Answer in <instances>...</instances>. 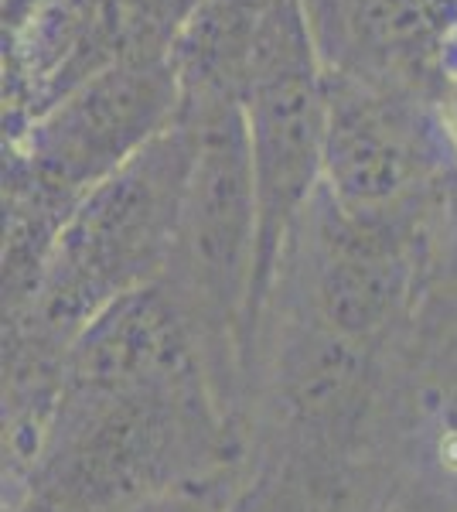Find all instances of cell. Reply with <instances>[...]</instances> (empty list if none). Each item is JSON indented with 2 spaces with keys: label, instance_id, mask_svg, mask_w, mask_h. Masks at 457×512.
<instances>
[{
  "label": "cell",
  "instance_id": "obj_11",
  "mask_svg": "<svg viewBox=\"0 0 457 512\" xmlns=\"http://www.w3.org/2000/svg\"><path fill=\"white\" fill-rule=\"evenodd\" d=\"M232 512H273L267 506V499L263 495H253V492H239V499H236V509Z\"/></svg>",
  "mask_w": 457,
  "mask_h": 512
},
{
  "label": "cell",
  "instance_id": "obj_2",
  "mask_svg": "<svg viewBox=\"0 0 457 512\" xmlns=\"http://www.w3.org/2000/svg\"><path fill=\"white\" fill-rule=\"evenodd\" d=\"M188 164L191 127L181 120L89 188L55 233L35 297L11 328L28 325L24 332L69 349L110 304L168 277Z\"/></svg>",
  "mask_w": 457,
  "mask_h": 512
},
{
  "label": "cell",
  "instance_id": "obj_6",
  "mask_svg": "<svg viewBox=\"0 0 457 512\" xmlns=\"http://www.w3.org/2000/svg\"><path fill=\"white\" fill-rule=\"evenodd\" d=\"M202 376L212 379L202 338L164 280L120 297L65 349V386L72 390L120 393Z\"/></svg>",
  "mask_w": 457,
  "mask_h": 512
},
{
  "label": "cell",
  "instance_id": "obj_7",
  "mask_svg": "<svg viewBox=\"0 0 457 512\" xmlns=\"http://www.w3.org/2000/svg\"><path fill=\"white\" fill-rule=\"evenodd\" d=\"M318 263L311 280V318L331 332L369 345L403 315L413 267L400 229L379 216H355L321 188Z\"/></svg>",
  "mask_w": 457,
  "mask_h": 512
},
{
  "label": "cell",
  "instance_id": "obj_1",
  "mask_svg": "<svg viewBox=\"0 0 457 512\" xmlns=\"http://www.w3.org/2000/svg\"><path fill=\"white\" fill-rule=\"evenodd\" d=\"M229 465V420L209 376L120 393L65 386L24 495L31 512H130Z\"/></svg>",
  "mask_w": 457,
  "mask_h": 512
},
{
  "label": "cell",
  "instance_id": "obj_4",
  "mask_svg": "<svg viewBox=\"0 0 457 512\" xmlns=\"http://www.w3.org/2000/svg\"><path fill=\"white\" fill-rule=\"evenodd\" d=\"M249 164L256 188V280L246 345L253 352L263 308L270 301L284 246L297 219L324 185V127L328 96L311 35L277 38L260 48L246 96Z\"/></svg>",
  "mask_w": 457,
  "mask_h": 512
},
{
  "label": "cell",
  "instance_id": "obj_12",
  "mask_svg": "<svg viewBox=\"0 0 457 512\" xmlns=\"http://www.w3.org/2000/svg\"><path fill=\"white\" fill-rule=\"evenodd\" d=\"M386 512H420L417 506H393V509H386Z\"/></svg>",
  "mask_w": 457,
  "mask_h": 512
},
{
  "label": "cell",
  "instance_id": "obj_9",
  "mask_svg": "<svg viewBox=\"0 0 457 512\" xmlns=\"http://www.w3.org/2000/svg\"><path fill=\"white\" fill-rule=\"evenodd\" d=\"M369 345L331 332L321 321L301 325L280 355V393L301 427L335 434L352 424L365 400Z\"/></svg>",
  "mask_w": 457,
  "mask_h": 512
},
{
  "label": "cell",
  "instance_id": "obj_8",
  "mask_svg": "<svg viewBox=\"0 0 457 512\" xmlns=\"http://www.w3.org/2000/svg\"><path fill=\"white\" fill-rule=\"evenodd\" d=\"M324 195L355 216L389 212L420 175L417 130L393 99L348 76H324Z\"/></svg>",
  "mask_w": 457,
  "mask_h": 512
},
{
  "label": "cell",
  "instance_id": "obj_5",
  "mask_svg": "<svg viewBox=\"0 0 457 512\" xmlns=\"http://www.w3.org/2000/svg\"><path fill=\"white\" fill-rule=\"evenodd\" d=\"M181 120L185 86L174 62H123L14 127L11 164L79 202Z\"/></svg>",
  "mask_w": 457,
  "mask_h": 512
},
{
  "label": "cell",
  "instance_id": "obj_10",
  "mask_svg": "<svg viewBox=\"0 0 457 512\" xmlns=\"http://www.w3.org/2000/svg\"><path fill=\"white\" fill-rule=\"evenodd\" d=\"M239 489L232 485V475H212L202 482L181 485L174 492H164L157 499L144 502V506L130 509V512H232L236 509Z\"/></svg>",
  "mask_w": 457,
  "mask_h": 512
},
{
  "label": "cell",
  "instance_id": "obj_3",
  "mask_svg": "<svg viewBox=\"0 0 457 512\" xmlns=\"http://www.w3.org/2000/svg\"><path fill=\"white\" fill-rule=\"evenodd\" d=\"M191 164L164 284L202 338L209 369L239 373L256 280V188L243 99L185 103ZM215 379V376H212Z\"/></svg>",
  "mask_w": 457,
  "mask_h": 512
}]
</instances>
